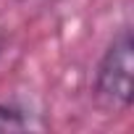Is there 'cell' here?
Returning a JSON list of instances; mask_svg holds the SVG:
<instances>
[{"label": "cell", "instance_id": "cell-2", "mask_svg": "<svg viewBox=\"0 0 134 134\" xmlns=\"http://www.w3.org/2000/svg\"><path fill=\"white\" fill-rule=\"evenodd\" d=\"M37 124L32 121V116L16 105H5L0 103V131H26L34 129Z\"/></svg>", "mask_w": 134, "mask_h": 134}, {"label": "cell", "instance_id": "cell-1", "mask_svg": "<svg viewBox=\"0 0 134 134\" xmlns=\"http://www.w3.org/2000/svg\"><path fill=\"white\" fill-rule=\"evenodd\" d=\"M131 69H134V40H131V32L124 29L108 45L105 55L97 63L95 95L113 108H129L131 105Z\"/></svg>", "mask_w": 134, "mask_h": 134}]
</instances>
